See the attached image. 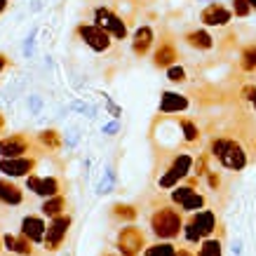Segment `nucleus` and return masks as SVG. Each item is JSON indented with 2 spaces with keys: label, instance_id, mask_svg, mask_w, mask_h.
Segmentation results:
<instances>
[{
  "label": "nucleus",
  "instance_id": "nucleus-3",
  "mask_svg": "<svg viewBox=\"0 0 256 256\" xmlns=\"http://www.w3.org/2000/svg\"><path fill=\"white\" fill-rule=\"evenodd\" d=\"M193 162L195 158L188 153V150H181L172 158V162L164 167V172H160L158 176V188L160 190H172L174 186L184 184L190 174H193Z\"/></svg>",
  "mask_w": 256,
  "mask_h": 256
},
{
  "label": "nucleus",
  "instance_id": "nucleus-30",
  "mask_svg": "<svg viewBox=\"0 0 256 256\" xmlns=\"http://www.w3.org/2000/svg\"><path fill=\"white\" fill-rule=\"evenodd\" d=\"M167 80L170 82H174V85H181V82H186L188 80V70L181 66V64H174V66H170L167 68Z\"/></svg>",
  "mask_w": 256,
  "mask_h": 256
},
{
  "label": "nucleus",
  "instance_id": "nucleus-33",
  "mask_svg": "<svg viewBox=\"0 0 256 256\" xmlns=\"http://www.w3.org/2000/svg\"><path fill=\"white\" fill-rule=\"evenodd\" d=\"M36 38H38V28H31V33L26 36V40H24V47H22V52L26 59H31L33 56V50H36Z\"/></svg>",
  "mask_w": 256,
  "mask_h": 256
},
{
  "label": "nucleus",
  "instance_id": "nucleus-25",
  "mask_svg": "<svg viewBox=\"0 0 256 256\" xmlns=\"http://www.w3.org/2000/svg\"><path fill=\"white\" fill-rule=\"evenodd\" d=\"M176 252L178 249L172 240H158L153 244H146L141 256H176Z\"/></svg>",
  "mask_w": 256,
  "mask_h": 256
},
{
  "label": "nucleus",
  "instance_id": "nucleus-7",
  "mask_svg": "<svg viewBox=\"0 0 256 256\" xmlns=\"http://www.w3.org/2000/svg\"><path fill=\"white\" fill-rule=\"evenodd\" d=\"M94 24H99L101 28H106L113 36V40H127V36H130V24L124 22L118 12L106 8V5L94 8Z\"/></svg>",
  "mask_w": 256,
  "mask_h": 256
},
{
  "label": "nucleus",
  "instance_id": "nucleus-6",
  "mask_svg": "<svg viewBox=\"0 0 256 256\" xmlns=\"http://www.w3.org/2000/svg\"><path fill=\"white\" fill-rule=\"evenodd\" d=\"M76 33L96 54H106L110 47H113V36L106 28H101L99 24H80L78 28H76Z\"/></svg>",
  "mask_w": 256,
  "mask_h": 256
},
{
  "label": "nucleus",
  "instance_id": "nucleus-45",
  "mask_svg": "<svg viewBox=\"0 0 256 256\" xmlns=\"http://www.w3.org/2000/svg\"><path fill=\"white\" fill-rule=\"evenodd\" d=\"M2 249H5V244H2V238H0V252H2Z\"/></svg>",
  "mask_w": 256,
  "mask_h": 256
},
{
  "label": "nucleus",
  "instance_id": "nucleus-2",
  "mask_svg": "<svg viewBox=\"0 0 256 256\" xmlns=\"http://www.w3.org/2000/svg\"><path fill=\"white\" fill-rule=\"evenodd\" d=\"M184 214L176 204H162L150 214V230L158 240H176L184 230Z\"/></svg>",
  "mask_w": 256,
  "mask_h": 256
},
{
  "label": "nucleus",
  "instance_id": "nucleus-21",
  "mask_svg": "<svg viewBox=\"0 0 256 256\" xmlns=\"http://www.w3.org/2000/svg\"><path fill=\"white\" fill-rule=\"evenodd\" d=\"M36 144H38L42 150L56 153V150H62L64 139H62V134L56 132V130H40V132L36 134Z\"/></svg>",
  "mask_w": 256,
  "mask_h": 256
},
{
  "label": "nucleus",
  "instance_id": "nucleus-37",
  "mask_svg": "<svg viewBox=\"0 0 256 256\" xmlns=\"http://www.w3.org/2000/svg\"><path fill=\"white\" fill-rule=\"evenodd\" d=\"M120 132V122L118 120H110V122H106L104 127H101V134H106V136H113V134Z\"/></svg>",
  "mask_w": 256,
  "mask_h": 256
},
{
  "label": "nucleus",
  "instance_id": "nucleus-35",
  "mask_svg": "<svg viewBox=\"0 0 256 256\" xmlns=\"http://www.w3.org/2000/svg\"><path fill=\"white\" fill-rule=\"evenodd\" d=\"M204 178H207V186H210L212 190H218V186H221V174H218L216 170H210L204 174Z\"/></svg>",
  "mask_w": 256,
  "mask_h": 256
},
{
  "label": "nucleus",
  "instance_id": "nucleus-15",
  "mask_svg": "<svg viewBox=\"0 0 256 256\" xmlns=\"http://www.w3.org/2000/svg\"><path fill=\"white\" fill-rule=\"evenodd\" d=\"M190 108V99L181 92H162L160 94V104H158V110L162 116H176V113H184V110Z\"/></svg>",
  "mask_w": 256,
  "mask_h": 256
},
{
  "label": "nucleus",
  "instance_id": "nucleus-17",
  "mask_svg": "<svg viewBox=\"0 0 256 256\" xmlns=\"http://www.w3.org/2000/svg\"><path fill=\"white\" fill-rule=\"evenodd\" d=\"M190 224L200 230V235L202 238H212V235L216 233V226H218V218H216V214L212 210H200V212H193L190 214V218H188Z\"/></svg>",
  "mask_w": 256,
  "mask_h": 256
},
{
  "label": "nucleus",
  "instance_id": "nucleus-12",
  "mask_svg": "<svg viewBox=\"0 0 256 256\" xmlns=\"http://www.w3.org/2000/svg\"><path fill=\"white\" fill-rule=\"evenodd\" d=\"M33 150V139L26 136L24 132L19 134H8L0 139V158H22L28 156Z\"/></svg>",
  "mask_w": 256,
  "mask_h": 256
},
{
  "label": "nucleus",
  "instance_id": "nucleus-39",
  "mask_svg": "<svg viewBox=\"0 0 256 256\" xmlns=\"http://www.w3.org/2000/svg\"><path fill=\"white\" fill-rule=\"evenodd\" d=\"M8 66H10V56L0 52V73H2L5 68H8Z\"/></svg>",
  "mask_w": 256,
  "mask_h": 256
},
{
  "label": "nucleus",
  "instance_id": "nucleus-22",
  "mask_svg": "<svg viewBox=\"0 0 256 256\" xmlns=\"http://www.w3.org/2000/svg\"><path fill=\"white\" fill-rule=\"evenodd\" d=\"M176 127H178V132H181V141H184L186 146H195V144H200V139H202L200 127H198L193 120H188V118H178Z\"/></svg>",
  "mask_w": 256,
  "mask_h": 256
},
{
  "label": "nucleus",
  "instance_id": "nucleus-10",
  "mask_svg": "<svg viewBox=\"0 0 256 256\" xmlns=\"http://www.w3.org/2000/svg\"><path fill=\"white\" fill-rule=\"evenodd\" d=\"M38 167V160L33 156H22V158H0V174H5L10 178H26L33 174Z\"/></svg>",
  "mask_w": 256,
  "mask_h": 256
},
{
  "label": "nucleus",
  "instance_id": "nucleus-24",
  "mask_svg": "<svg viewBox=\"0 0 256 256\" xmlns=\"http://www.w3.org/2000/svg\"><path fill=\"white\" fill-rule=\"evenodd\" d=\"M110 216L116 221H122V224H132L134 218L139 216V210L134 204H127V202H116L110 207Z\"/></svg>",
  "mask_w": 256,
  "mask_h": 256
},
{
  "label": "nucleus",
  "instance_id": "nucleus-42",
  "mask_svg": "<svg viewBox=\"0 0 256 256\" xmlns=\"http://www.w3.org/2000/svg\"><path fill=\"white\" fill-rule=\"evenodd\" d=\"M5 10H8V0H0V14H2Z\"/></svg>",
  "mask_w": 256,
  "mask_h": 256
},
{
  "label": "nucleus",
  "instance_id": "nucleus-4",
  "mask_svg": "<svg viewBox=\"0 0 256 256\" xmlns=\"http://www.w3.org/2000/svg\"><path fill=\"white\" fill-rule=\"evenodd\" d=\"M170 200L172 204H176L181 212H186V214H193V212H200L207 207V198L198 190V186L193 184H178L170 190Z\"/></svg>",
  "mask_w": 256,
  "mask_h": 256
},
{
  "label": "nucleus",
  "instance_id": "nucleus-20",
  "mask_svg": "<svg viewBox=\"0 0 256 256\" xmlns=\"http://www.w3.org/2000/svg\"><path fill=\"white\" fill-rule=\"evenodd\" d=\"M0 204H8V207L24 204V190L10 178H0Z\"/></svg>",
  "mask_w": 256,
  "mask_h": 256
},
{
  "label": "nucleus",
  "instance_id": "nucleus-29",
  "mask_svg": "<svg viewBox=\"0 0 256 256\" xmlns=\"http://www.w3.org/2000/svg\"><path fill=\"white\" fill-rule=\"evenodd\" d=\"M181 238H184V240H186L188 244H195V247H198V244H200V242L204 240V238H202V235H200V230H198V228H195V226L190 224V221H186V224H184V230H181Z\"/></svg>",
  "mask_w": 256,
  "mask_h": 256
},
{
  "label": "nucleus",
  "instance_id": "nucleus-1",
  "mask_svg": "<svg viewBox=\"0 0 256 256\" xmlns=\"http://www.w3.org/2000/svg\"><path fill=\"white\" fill-rule=\"evenodd\" d=\"M210 158L228 172H242L249 164V153L233 136H214L210 141Z\"/></svg>",
  "mask_w": 256,
  "mask_h": 256
},
{
  "label": "nucleus",
  "instance_id": "nucleus-19",
  "mask_svg": "<svg viewBox=\"0 0 256 256\" xmlns=\"http://www.w3.org/2000/svg\"><path fill=\"white\" fill-rule=\"evenodd\" d=\"M184 42H186L188 47L198 50V52H210V50H214V45H216V38H214L207 28H193V31L184 33Z\"/></svg>",
  "mask_w": 256,
  "mask_h": 256
},
{
  "label": "nucleus",
  "instance_id": "nucleus-28",
  "mask_svg": "<svg viewBox=\"0 0 256 256\" xmlns=\"http://www.w3.org/2000/svg\"><path fill=\"white\" fill-rule=\"evenodd\" d=\"M116 181H118L116 170H113V167H106V172H104V178H101L99 186H96V193H99V195L113 193V188H116Z\"/></svg>",
  "mask_w": 256,
  "mask_h": 256
},
{
  "label": "nucleus",
  "instance_id": "nucleus-44",
  "mask_svg": "<svg viewBox=\"0 0 256 256\" xmlns=\"http://www.w3.org/2000/svg\"><path fill=\"white\" fill-rule=\"evenodd\" d=\"M249 5H252V8H254V12H256V0H247Z\"/></svg>",
  "mask_w": 256,
  "mask_h": 256
},
{
  "label": "nucleus",
  "instance_id": "nucleus-5",
  "mask_svg": "<svg viewBox=\"0 0 256 256\" xmlns=\"http://www.w3.org/2000/svg\"><path fill=\"white\" fill-rule=\"evenodd\" d=\"M116 249L120 256H141L146 249V235L139 226L127 224L118 230L116 238Z\"/></svg>",
  "mask_w": 256,
  "mask_h": 256
},
{
  "label": "nucleus",
  "instance_id": "nucleus-13",
  "mask_svg": "<svg viewBox=\"0 0 256 256\" xmlns=\"http://www.w3.org/2000/svg\"><path fill=\"white\" fill-rule=\"evenodd\" d=\"M178 59H181V54H178V47L174 40L164 38L160 40V42H156V47H153V66L156 68H170V66H174V64H178Z\"/></svg>",
  "mask_w": 256,
  "mask_h": 256
},
{
  "label": "nucleus",
  "instance_id": "nucleus-41",
  "mask_svg": "<svg viewBox=\"0 0 256 256\" xmlns=\"http://www.w3.org/2000/svg\"><path fill=\"white\" fill-rule=\"evenodd\" d=\"M176 256H198V254H195V252H190L188 247H181V249L176 252Z\"/></svg>",
  "mask_w": 256,
  "mask_h": 256
},
{
  "label": "nucleus",
  "instance_id": "nucleus-32",
  "mask_svg": "<svg viewBox=\"0 0 256 256\" xmlns=\"http://www.w3.org/2000/svg\"><path fill=\"white\" fill-rule=\"evenodd\" d=\"M240 99L256 113V85H252V82H249V85L242 87V90H240Z\"/></svg>",
  "mask_w": 256,
  "mask_h": 256
},
{
  "label": "nucleus",
  "instance_id": "nucleus-40",
  "mask_svg": "<svg viewBox=\"0 0 256 256\" xmlns=\"http://www.w3.org/2000/svg\"><path fill=\"white\" fill-rule=\"evenodd\" d=\"M108 113L118 120V118H120V106H116V104H110V101H108Z\"/></svg>",
  "mask_w": 256,
  "mask_h": 256
},
{
  "label": "nucleus",
  "instance_id": "nucleus-11",
  "mask_svg": "<svg viewBox=\"0 0 256 256\" xmlns=\"http://www.w3.org/2000/svg\"><path fill=\"white\" fill-rule=\"evenodd\" d=\"M26 190H31L38 198H52V195L64 193V184L62 178L56 176H38V174H28L26 176Z\"/></svg>",
  "mask_w": 256,
  "mask_h": 256
},
{
  "label": "nucleus",
  "instance_id": "nucleus-14",
  "mask_svg": "<svg viewBox=\"0 0 256 256\" xmlns=\"http://www.w3.org/2000/svg\"><path fill=\"white\" fill-rule=\"evenodd\" d=\"M132 52L134 56H139V59H144V56H148L150 52H153V47H156V31H153V26H139L136 31L132 33Z\"/></svg>",
  "mask_w": 256,
  "mask_h": 256
},
{
  "label": "nucleus",
  "instance_id": "nucleus-26",
  "mask_svg": "<svg viewBox=\"0 0 256 256\" xmlns=\"http://www.w3.org/2000/svg\"><path fill=\"white\" fill-rule=\"evenodd\" d=\"M240 70L242 73H256V42H249V45L242 47L240 52Z\"/></svg>",
  "mask_w": 256,
  "mask_h": 256
},
{
  "label": "nucleus",
  "instance_id": "nucleus-8",
  "mask_svg": "<svg viewBox=\"0 0 256 256\" xmlns=\"http://www.w3.org/2000/svg\"><path fill=\"white\" fill-rule=\"evenodd\" d=\"M70 226H73V216H70L68 212H64V214H59V216L50 218L45 240H42V249H45V252H56V249L64 244V240H66Z\"/></svg>",
  "mask_w": 256,
  "mask_h": 256
},
{
  "label": "nucleus",
  "instance_id": "nucleus-43",
  "mask_svg": "<svg viewBox=\"0 0 256 256\" xmlns=\"http://www.w3.org/2000/svg\"><path fill=\"white\" fill-rule=\"evenodd\" d=\"M101 256H120V254H118V252H104Z\"/></svg>",
  "mask_w": 256,
  "mask_h": 256
},
{
  "label": "nucleus",
  "instance_id": "nucleus-23",
  "mask_svg": "<svg viewBox=\"0 0 256 256\" xmlns=\"http://www.w3.org/2000/svg\"><path fill=\"white\" fill-rule=\"evenodd\" d=\"M40 212L47 218H54L59 214H64L66 212V195L59 193V195H52V198H45L42 204H40Z\"/></svg>",
  "mask_w": 256,
  "mask_h": 256
},
{
  "label": "nucleus",
  "instance_id": "nucleus-27",
  "mask_svg": "<svg viewBox=\"0 0 256 256\" xmlns=\"http://www.w3.org/2000/svg\"><path fill=\"white\" fill-rule=\"evenodd\" d=\"M198 256H224V242L221 238H204L198 244Z\"/></svg>",
  "mask_w": 256,
  "mask_h": 256
},
{
  "label": "nucleus",
  "instance_id": "nucleus-38",
  "mask_svg": "<svg viewBox=\"0 0 256 256\" xmlns=\"http://www.w3.org/2000/svg\"><path fill=\"white\" fill-rule=\"evenodd\" d=\"M230 252H233L235 256H242V240L238 238V240H233V244H230Z\"/></svg>",
  "mask_w": 256,
  "mask_h": 256
},
{
  "label": "nucleus",
  "instance_id": "nucleus-18",
  "mask_svg": "<svg viewBox=\"0 0 256 256\" xmlns=\"http://www.w3.org/2000/svg\"><path fill=\"white\" fill-rule=\"evenodd\" d=\"M2 244H5V252H10V254H16V256H33L36 254V244L22 233L19 235L5 233L2 235Z\"/></svg>",
  "mask_w": 256,
  "mask_h": 256
},
{
  "label": "nucleus",
  "instance_id": "nucleus-16",
  "mask_svg": "<svg viewBox=\"0 0 256 256\" xmlns=\"http://www.w3.org/2000/svg\"><path fill=\"white\" fill-rule=\"evenodd\" d=\"M19 233L26 235V238H28L33 244H42V240H45V233H47L45 218L38 216V214H26V216L22 218V230H19Z\"/></svg>",
  "mask_w": 256,
  "mask_h": 256
},
{
  "label": "nucleus",
  "instance_id": "nucleus-31",
  "mask_svg": "<svg viewBox=\"0 0 256 256\" xmlns=\"http://www.w3.org/2000/svg\"><path fill=\"white\" fill-rule=\"evenodd\" d=\"M230 10H233V14L238 16V19H247V16H252V12H254V8L249 5L247 0H230Z\"/></svg>",
  "mask_w": 256,
  "mask_h": 256
},
{
  "label": "nucleus",
  "instance_id": "nucleus-9",
  "mask_svg": "<svg viewBox=\"0 0 256 256\" xmlns=\"http://www.w3.org/2000/svg\"><path fill=\"white\" fill-rule=\"evenodd\" d=\"M233 16H235L233 10L226 8L224 2H218V0H214L200 12V24L204 28H226L228 24L233 22Z\"/></svg>",
  "mask_w": 256,
  "mask_h": 256
},
{
  "label": "nucleus",
  "instance_id": "nucleus-46",
  "mask_svg": "<svg viewBox=\"0 0 256 256\" xmlns=\"http://www.w3.org/2000/svg\"><path fill=\"white\" fill-rule=\"evenodd\" d=\"M200 2H207V0H200Z\"/></svg>",
  "mask_w": 256,
  "mask_h": 256
},
{
  "label": "nucleus",
  "instance_id": "nucleus-34",
  "mask_svg": "<svg viewBox=\"0 0 256 256\" xmlns=\"http://www.w3.org/2000/svg\"><path fill=\"white\" fill-rule=\"evenodd\" d=\"M207 158H210V153H207V156H198V158H195V162H193V174H195V176H204V174L212 170L210 164H207Z\"/></svg>",
  "mask_w": 256,
  "mask_h": 256
},
{
  "label": "nucleus",
  "instance_id": "nucleus-36",
  "mask_svg": "<svg viewBox=\"0 0 256 256\" xmlns=\"http://www.w3.org/2000/svg\"><path fill=\"white\" fill-rule=\"evenodd\" d=\"M28 110H31V116H38L40 110H42V96L31 94V96H28Z\"/></svg>",
  "mask_w": 256,
  "mask_h": 256
}]
</instances>
